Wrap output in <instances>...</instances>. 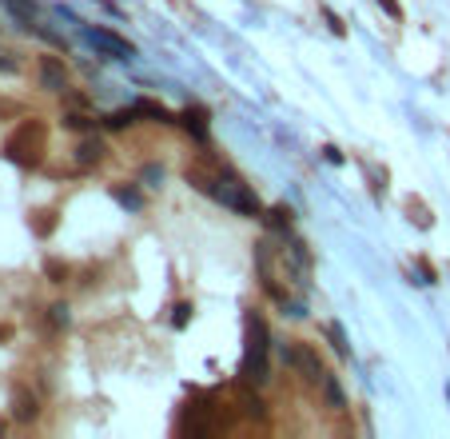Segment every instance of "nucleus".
Here are the masks:
<instances>
[{
  "instance_id": "f257e3e1",
  "label": "nucleus",
  "mask_w": 450,
  "mask_h": 439,
  "mask_svg": "<svg viewBox=\"0 0 450 439\" xmlns=\"http://www.w3.org/2000/svg\"><path fill=\"white\" fill-rule=\"evenodd\" d=\"M243 332H247V347H243V364H240V379L243 384H267V351H271V336H267V324H263V316H255V312H247V319H243Z\"/></svg>"
},
{
  "instance_id": "f03ea898",
  "label": "nucleus",
  "mask_w": 450,
  "mask_h": 439,
  "mask_svg": "<svg viewBox=\"0 0 450 439\" xmlns=\"http://www.w3.org/2000/svg\"><path fill=\"white\" fill-rule=\"evenodd\" d=\"M44 124L41 120H21L16 124V132L9 136V144H4V156H9L12 164H21V168H32V164H41L44 156Z\"/></svg>"
},
{
  "instance_id": "7ed1b4c3",
  "label": "nucleus",
  "mask_w": 450,
  "mask_h": 439,
  "mask_svg": "<svg viewBox=\"0 0 450 439\" xmlns=\"http://www.w3.org/2000/svg\"><path fill=\"white\" fill-rule=\"evenodd\" d=\"M208 192L215 196V200H223L227 208L243 212V216H259V200L251 196V188H247V184H240V180H231V176H211Z\"/></svg>"
},
{
  "instance_id": "20e7f679",
  "label": "nucleus",
  "mask_w": 450,
  "mask_h": 439,
  "mask_svg": "<svg viewBox=\"0 0 450 439\" xmlns=\"http://www.w3.org/2000/svg\"><path fill=\"white\" fill-rule=\"evenodd\" d=\"M283 359H287L295 371H303L307 379H315V384H323L327 379V371H323V364H319V356L311 351V347H303V344H295V347H283Z\"/></svg>"
},
{
  "instance_id": "39448f33",
  "label": "nucleus",
  "mask_w": 450,
  "mask_h": 439,
  "mask_svg": "<svg viewBox=\"0 0 450 439\" xmlns=\"http://www.w3.org/2000/svg\"><path fill=\"white\" fill-rule=\"evenodd\" d=\"M180 431L183 435H191V439H208V435H215V419L208 416V408H191L188 403V411H183V419H180Z\"/></svg>"
},
{
  "instance_id": "423d86ee",
  "label": "nucleus",
  "mask_w": 450,
  "mask_h": 439,
  "mask_svg": "<svg viewBox=\"0 0 450 439\" xmlns=\"http://www.w3.org/2000/svg\"><path fill=\"white\" fill-rule=\"evenodd\" d=\"M88 41L96 44V48H104L108 56H116V60H128V56H136V48H132L128 41H120L116 32H108V28H88Z\"/></svg>"
},
{
  "instance_id": "0eeeda50",
  "label": "nucleus",
  "mask_w": 450,
  "mask_h": 439,
  "mask_svg": "<svg viewBox=\"0 0 450 439\" xmlns=\"http://www.w3.org/2000/svg\"><path fill=\"white\" fill-rule=\"evenodd\" d=\"M41 76H44V88H52V92H64V88H68V76H64V68L52 60V56L41 60Z\"/></svg>"
},
{
  "instance_id": "6e6552de",
  "label": "nucleus",
  "mask_w": 450,
  "mask_h": 439,
  "mask_svg": "<svg viewBox=\"0 0 450 439\" xmlns=\"http://www.w3.org/2000/svg\"><path fill=\"white\" fill-rule=\"evenodd\" d=\"M36 411H41L36 408V396H28L24 388H16V396H12V416L28 423V419H36Z\"/></svg>"
},
{
  "instance_id": "1a4fd4ad",
  "label": "nucleus",
  "mask_w": 450,
  "mask_h": 439,
  "mask_svg": "<svg viewBox=\"0 0 450 439\" xmlns=\"http://www.w3.org/2000/svg\"><path fill=\"white\" fill-rule=\"evenodd\" d=\"M52 228H56V212H52V208L32 212V232H36V236H52Z\"/></svg>"
},
{
  "instance_id": "9d476101",
  "label": "nucleus",
  "mask_w": 450,
  "mask_h": 439,
  "mask_svg": "<svg viewBox=\"0 0 450 439\" xmlns=\"http://www.w3.org/2000/svg\"><path fill=\"white\" fill-rule=\"evenodd\" d=\"M183 124H188L191 132L200 136V140L208 136V116H203V108H188V112H183Z\"/></svg>"
},
{
  "instance_id": "9b49d317",
  "label": "nucleus",
  "mask_w": 450,
  "mask_h": 439,
  "mask_svg": "<svg viewBox=\"0 0 450 439\" xmlns=\"http://www.w3.org/2000/svg\"><path fill=\"white\" fill-rule=\"evenodd\" d=\"M136 112H144V116H156L160 124H171V120H176V116H171L168 108H164V104H156V100H140V104H136Z\"/></svg>"
},
{
  "instance_id": "f8f14e48",
  "label": "nucleus",
  "mask_w": 450,
  "mask_h": 439,
  "mask_svg": "<svg viewBox=\"0 0 450 439\" xmlns=\"http://www.w3.org/2000/svg\"><path fill=\"white\" fill-rule=\"evenodd\" d=\"M76 152H80V156H76L80 164H96V160H104V144L100 140H84Z\"/></svg>"
},
{
  "instance_id": "ddd939ff",
  "label": "nucleus",
  "mask_w": 450,
  "mask_h": 439,
  "mask_svg": "<svg viewBox=\"0 0 450 439\" xmlns=\"http://www.w3.org/2000/svg\"><path fill=\"white\" fill-rule=\"evenodd\" d=\"M407 212H410V220H419V228H430V224H434V220H430V212L419 204V200H414V196L407 200Z\"/></svg>"
},
{
  "instance_id": "4468645a",
  "label": "nucleus",
  "mask_w": 450,
  "mask_h": 439,
  "mask_svg": "<svg viewBox=\"0 0 450 439\" xmlns=\"http://www.w3.org/2000/svg\"><path fill=\"white\" fill-rule=\"evenodd\" d=\"M327 336H331V344H335V351H339V356H350L347 336H343V327H339V324H331V327H327Z\"/></svg>"
},
{
  "instance_id": "2eb2a0df",
  "label": "nucleus",
  "mask_w": 450,
  "mask_h": 439,
  "mask_svg": "<svg viewBox=\"0 0 450 439\" xmlns=\"http://www.w3.org/2000/svg\"><path fill=\"white\" fill-rule=\"evenodd\" d=\"M44 272H48L52 284H64V280H68V268H64L60 260H48V264H44Z\"/></svg>"
},
{
  "instance_id": "dca6fc26",
  "label": "nucleus",
  "mask_w": 450,
  "mask_h": 439,
  "mask_svg": "<svg viewBox=\"0 0 450 439\" xmlns=\"http://www.w3.org/2000/svg\"><path fill=\"white\" fill-rule=\"evenodd\" d=\"M323 388H327V403L331 408H343V391H339V384H335V379H323Z\"/></svg>"
},
{
  "instance_id": "f3484780",
  "label": "nucleus",
  "mask_w": 450,
  "mask_h": 439,
  "mask_svg": "<svg viewBox=\"0 0 450 439\" xmlns=\"http://www.w3.org/2000/svg\"><path fill=\"white\" fill-rule=\"evenodd\" d=\"M271 224H275V228H291V208L275 204V208H271Z\"/></svg>"
},
{
  "instance_id": "a211bd4d",
  "label": "nucleus",
  "mask_w": 450,
  "mask_h": 439,
  "mask_svg": "<svg viewBox=\"0 0 450 439\" xmlns=\"http://www.w3.org/2000/svg\"><path fill=\"white\" fill-rule=\"evenodd\" d=\"M136 120V108H128V112H112L108 116V128H124V124Z\"/></svg>"
},
{
  "instance_id": "6ab92c4d",
  "label": "nucleus",
  "mask_w": 450,
  "mask_h": 439,
  "mask_svg": "<svg viewBox=\"0 0 450 439\" xmlns=\"http://www.w3.org/2000/svg\"><path fill=\"white\" fill-rule=\"evenodd\" d=\"M243 411L259 419V416H263V399H259V396H243Z\"/></svg>"
},
{
  "instance_id": "aec40b11",
  "label": "nucleus",
  "mask_w": 450,
  "mask_h": 439,
  "mask_svg": "<svg viewBox=\"0 0 450 439\" xmlns=\"http://www.w3.org/2000/svg\"><path fill=\"white\" fill-rule=\"evenodd\" d=\"M188 319H191V304H176V316H171V324H176V327H188Z\"/></svg>"
},
{
  "instance_id": "412c9836",
  "label": "nucleus",
  "mask_w": 450,
  "mask_h": 439,
  "mask_svg": "<svg viewBox=\"0 0 450 439\" xmlns=\"http://www.w3.org/2000/svg\"><path fill=\"white\" fill-rule=\"evenodd\" d=\"M52 324H68V307H64V304L52 307Z\"/></svg>"
},
{
  "instance_id": "4be33fe9",
  "label": "nucleus",
  "mask_w": 450,
  "mask_h": 439,
  "mask_svg": "<svg viewBox=\"0 0 450 439\" xmlns=\"http://www.w3.org/2000/svg\"><path fill=\"white\" fill-rule=\"evenodd\" d=\"M379 4H382V9H387V12H390V16H395V21H399V16H402V9H399V0H379Z\"/></svg>"
},
{
  "instance_id": "5701e85b",
  "label": "nucleus",
  "mask_w": 450,
  "mask_h": 439,
  "mask_svg": "<svg viewBox=\"0 0 450 439\" xmlns=\"http://www.w3.org/2000/svg\"><path fill=\"white\" fill-rule=\"evenodd\" d=\"M4 339H12V327L9 324H0V344H4Z\"/></svg>"
},
{
  "instance_id": "b1692460",
  "label": "nucleus",
  "mask_w": 450,
  "mask_h": 439,
  "mask_svg": "<svg viewBox=\"0 0 450 439\" xmlns=\"http://www.w3.org/2000/svg\"><path fill=\"white\" fill-rule=\"evenodd\" d=\"M0 431H4V423H0Z\"/></svg>"
}]
</instances>
